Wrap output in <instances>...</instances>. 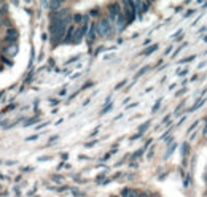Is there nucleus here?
Returning <instances> with one entry per match:
<instances>
[{
    "instance_id": "1",
    "label": "nucleus",
    "mask_w": 207,
    "mask_h": 197,
    "mask_svg": "<svg viewBox=\"0 0 207 197\" xmlns=\"http://www.w3.org/2000/svg\"><path fill=\"white\" fill-rule=\"evenodd\" d=\"M113 32H115V25L108 18H104L99 22H96V34L99 37H110Z\"/></svg>"
},
{
    "instance_id": "2",
    "label": "nucleus",
    "mask_w": 207,
    "mask_h": 197,
    "mask_svg": "<svg viewBox=\"0 0 207 197\" xmlns=\"http://www.w3.org/2000/svg\"><path fill=\"white\" fill-rule=\"evenodd\" d=\"M113 25H115V30H116V32H123L124 29H126L128 21H126V18H124V15H123V13H120V15H118V18L115 19Z\"/></svg>"
},
{
    "instance_id": "3",
    "label": "nucleus",
    "mask_w": 207,
    "mask_h": 197,
    "mask_svg": "<svg viewBox=\"0 0 207 197\" xmlns=\"http://www.w3.org/2000/svg\"><path fill=\"white\" fill-rule=\"evenodd\" d=\"M121 13V8H120V3H112L108 5V19L115 22V19L118 18V15Z\"/></svg>"
},
{
    "instance_id": "4",
    "label": "nucleus",
    "mask_w": 207,
    "mask_h": 197,
    "mask_svg": "<svg viewBox=\"0 0 207 197\" xmlns=\"http://www.w3.org/2000/svg\"><path fill=\"white\" fill-rule=\"evenodd\" d=\"M132 8L135 11V15H142V13H147V10L150 8L148 2H132Z\"/></svg>"
},
{
    "instance_id": "5",
    "label": "nucleus",
    "mask_w": 207,
    "mask_h": 197,
    "mask_svg": "<svg viewBox=\"0 0 207 197\" xmlns=\"http://www.w3.org/2000/svg\"><path fill=\"white\" fill-rule=\"evenodd\" d=\"M139 195H140V192L134 188H124L121 191V197H139Z\"/></svg>"
},
{
    "instance_id": "6",
    "label": "nucleus",
    "mask_w": 207,
    "mask_h": 197,
    "mask_svg": "<svg viewBox=\"0 0 207 197\" xmlns=\"http://www.w3.org/2000/svg\"><path fill=\"white\" fill-rule=\"evenodd\" d=\"M86 35H88V43H92V41L96 40V22H92V24H89V29H88V32H86Z\"/></svg>"
},
{
    "instance_id": "7",
    "label": "nucleus",
    "mask_w": 207,
    "mask_h": 197,
    "mask_svg": "<svg viewBox=\"0 0 207 197\" xmlns=\"http://www.w3.org/2000/svg\"><path fill=\"white\" fill-rule=\"evenodd\" d=\"M73 32H75V27L73 25H70V27H68V29H67V32H65V37H64V41H62V43H72V41H73Z\"/></svg>"
},
{
    "instance_id": "8",
    "label": "nucleus",
    "mask_w": 207,
    "mask_h": 197,
    "mask_svg": "<svg viewBox=\"0 0 207 197\" xmlns=\"http://www.w3.org/2000/svg\"><path fill=\"white\" fill-rule=\"evenodd\" d=\"M8 43H13V41L18 40V30L16 29H8L7 30V38H5Z\"/></svg>"
},
{
    "instance_id": "9",
    "label": "nucleus",
    "mask_w": 207,
    "mask_h": 197,
    "mask_svg": "<svg viewBox=\"0 0 207 197\" xmlns=\"http://www.w3.org/2000/svg\"><path fill=\"white\" fill-rule=\"evenodd\" d=\"M158 49V45L155 43V45H151V46H148L145 51H142V56H148V54H151V53H155Z\"/></svg>"
},
{
    "instance_id": "10",
    "label": "nucleus",
    "mask_w": 207,
    "mask_h": 197,
    "mask_svg": "<svg viewBox=\"0 0 207 197\" xmlns=\"http://www.w3.org/2000/svg\"><path fill=\"white\" fill-rule=\"evenodd\" d=\"M48 7L51 8V10H61V7H62V2H48Z\"/></svg>"
},
{
    "instance_id": "11",
    "label": "nucleus",
    "mask_w": 207,
    "mask_h": 197,
    "mask_svg": "<svg viewBox=\"0 0 207 197\" xmlns=\"http://www.w3.org/2000/svg\"><path fill=\"white\" fill-rule=\"evenodd\" d=\"M204 103H205V98H199V102H196L195 105H193V107L190 108V111H195V110H198V108H199V107H202Z\"/></svg>"
},
{
    "instance_id": "12",
    "label": "nucleus",
    "mask_w": 207,
    "mask_h": 197,
    "mask_svg": "<svg viewBox=\"0 0 207 197\" xmlns=\"http://www.w3.org/2000/svg\"><path fill=\"white\" fill-rule=\"evenodd\" d=\"M7 53H8V56H15V54L18 53V46H16V45H11V46L8 48Z\"/></svg>"
},
{
    "instance_id": "13",
    "label": "nucleus",
    "mask_w": 207,
    "mask_h": 197,
    "mask_svg": "<svg viewBox=\"0 0 207 197\" xmlns=\"http://www.w3.org/2000/svg\"><path fill=\"white\" fill-rule=\"evenodd\" d=\"M175 148H177V145H175V143H172V145L169 146V149H167V153H166V156H164V158H166V159H167V158L171 156V154H172V153L175 151Z\"/></svg>"
},
{
    "instance_id": "14",
    "label": "nucleus",
    "mask_w": 207,
    "mask_h": 197,
    "mask_svg": "<svg viewBox=\"0 0 207 197\" xmlns=\"http://www.w3.org/2000/svg\"><path fill=\"white\" fill-rule=\"evenodd\" d=\"M148 126H150V122H148V121H147V122H143V124L140 126V129H139V132H137V134H140V135H142V134L148 129Z\"/></svg>"
},
{
    "instance_id": "15",
    "label": "nucleus",
    "mask_w": 207,
    "mask_h": 197,
    "mask_svg": "<svg viewBox=\"0 0 207 197\" xmlns=\"http://www.w3.org/2000/svg\"><path fill=\"white\" fill-rule=\"evenodd\" d=\"M148 68H150L148 65H145V67H142V68L139 70V72H137V75H135V78H140V76H142V75H143V73L147 72V70H148Z\"/></svg>"
},
{
    "instance_id": "16",
    "label": "nucleus",
    "mask_w": 207,
    "mask_h": 197,
    "mask_svg": "<svg viewBox=\"0 0 207 197\" xmlns=\"http://www.w3.org/2000/svg\"><path fill=\"white\" fill-rule=\"evenodd\" d=\"M196 59V56H190V57H185V59H182L178 64H188V62H191V61H195Z\"/></svg>"
},
{
    "instance_id": "17",
    "label": "nucleus",
    "mask_w": 207,
    "mask_h": 197,
    "mask_svg": "<svg viewBox=\"0 0 207 197\" xmlns=\"http://www.w3.org/2000/svg\"><path fill=\"white\" fill-rule=\"evenodd\" d=\"M159 105H161V98H158V100H156V103H155V107L153 108H151V113H155V111L159 108Z\"/></svg>"
},
{
    "instance_id": "18",
    "label": "nucleus",
    "mask_w": 207,
    "mask_h": 197,
    "mask_svg": "<svg viewBox=\"0 0 207 197\" xmlns=\"http://www.w3.org/2000/svg\"><path fill=\"white\" fill-rule=\"evenodd\" d=\"M188 73V68H183V70H177V75L178 76H185Z\"/></svg>"
},
{
    "instance_id": "19",
    "label": "nucleus",
    "mask_w": 207,
    "mask_h": 197,
    "mask_svg": "<svg viewBox=\"0 0 207 197\" xmlns=\"http://www.w3.org/2000/svg\"><path fill=\"white\" fill-rule=\"evenodd\" d=\"M72 19H73V21H75V22H77V24H78V22H81V21H83V19H85V18H83V16H81V15H75V16H73V18H72Z\"/></svg>"
},
{
    "instance_id": "20",
    "label": "nucleus",
    "mask_w": 207,
    "mask_h": 197,
    "mask_svg": "<svg viewBox=\"0 0 207 197\" xmlns=\"http://www.w3.org/2000/svg\"><path fill=\"white\" fill-rule=\"evenodd\" d=\"M112 107H113L112 103H108V105H105V107H104V110L101 111V115H105V113H107V111H108L110 108H112Z\"/></svg>"
},
{
    "instance_id": "21",
    "label": "nucleus",
    "mask_w": 207,
    "mask_h": 197,
    "mask_svg": "<svg viewBox=\"0 0 207 197\" xmlns=\"http://www.w3.org/2000/svg\"><path fill=\"white\" fill-rule=\"evenodd\" d=\"M182 34H183V30H177V32H175V34H174L172 37H174L175 40H180V38H182V37H180Z\"/></svg>"
},
{
    "instance_id": "22",
    "label": "nucleus",
    "mask_w": 207,
    "mask_h": 197,
    "mask_svg": "<svg viewBox=\"0 0 207 197\" xmlns=\"http://www.w3.org/2000/svg\"><path fill=\"white\" fill-rule=\"evenodd\" d=\"M198 124H199V121H196V122H193V124L190 126V129H188V132H191V131H195V129H196V126H198Z\"/></svg>"
},
{
    "instance_id": "23",
    "label": "nucleus",
    "mask_w": 207,
    "mask_h": 197,
    "mask_svg": "<svg viewBox=\"0 0 207 197\" xmlns=\"http://www.w3.org/2000/svg\"><path fill=\"white\" fill-rule=\"evenodd\" d=\"M185 46H186V43H183V45H182V46H178V48H177V49H175V53H174V56H177V54H178V53H180V51H182V49H183V48H185Z\"/></svg>"
},
{
    "instance_id": "24",
    "label": "nucleus",
    "mask_w": 207,
    "mask_h": 197,
    "mask_svg": "<svg viewBox=\"0 0 207 197\" xmlns=\"http://www.w3.org/2000/svg\"><path fill=\"white\" fill-rule=\"evenodd\" d=\"M195 13H196V10H188V13L185 15V18H190V16H193Z\"/></svg>"
},
{
    "instance_id": "25",
    "label": "nucleus",
    "mask_w": 207,
    "mask_h": 197,
    "mask_svg": "<svg viewBox=\"0 0 207 197\" xmlns=\"http://www.w3.org/2000/svg\"><path fill=\"white\" fill-rule=\"evenodd\" d=\"M124 84H126V80H123L121 83H118V84H116V88H115V89H121V88L124 86Z\"/></svg>"
},
{
    "instance_id": "26",
    "label": "nucleus",
    "mask_w": 207,
    "mask_h": 197,
    "mask_svg": "<svg viewBox=\"0 0 207 197\" xmlns=\"http://www.w3.org/2000/svg\"><path fill=\"white\" fill-rule=\"evenodd\" d=\"M182 149H183V156H186V153H188V143H183Z\"/></svg>"
},
{
    "instance_id": "27",
    "label": "nucleus",
    "mask_w": 207,
    "mask_h": 197,
    "mask_svg": "<svg viewBox=\"0 0 207 197\" xmlns=\"http://www.w3.org/2000/svg\"><path fill=\"white\" fill-rule=\"evenodd\" d=\"M91 15H92V16H97V15H99V10H97V8L91 10Z\"/></svg>"
},
{
    "instance_id": "28",
    "label": "nucleus",
    "mask_w": 207,
    "mask_h": 197,
    "mask_svg": "<svg viewBox=\"0 0 207 197\" xmlns=\"http://www.w3.org/2000/svg\"><path fill=\"white\" fill-rule=\"evenodd\" d=\"M186 91H188V89H186V88H183L182 91H178V92H177V95H182V94H185Z\"/></svg>"
},
{
    "instance_id": "29",
    "label": "nucleus",
    "mask_w": 207,
    "mask_h": 197,
    "mask_svg": "<svg viewBox=\"0 0 207 197\" xmlns=\"http://www.w3.org/2000/svg\"><path fill=\"white\" fill-rule=\"evenodd\" d=\"M96 143H97V140H92V142L86 143V146H92V145H96Z\"/></svg>"
},
{
    "instance_id": "30",
    "label": "nucleus",
    "mask_w": 207,
    "mask_h": 197,
    "mask_svg": "<svg viewBox=\"0 0 207 197\" xmlns=\"http://www.w3.org/2000/svg\"><path fill=\"white\" fill-rule=\"evenodd\" d=\"M59 137L58 135H54V137H51V140H49V143H53V142H56V140H58Z\"/></svg>"
},
{
    "instance_id": "31",
    "label": "nucleus",
    "mask_w": 207,
    "mask_h": 197,
    "mask_svg": "<svg viewBox=\"0 0 207 197\" xmlns=\"http://www.w3.org/2000/svg\"><path fill=\"white\" fill-rule=\"evenodd\" d=\"M140 137H142V135H140V134H135V135H134V137H132V138H131V140H137V138H140Z\"/></svg>"
},
{
    "instance_id": "32",
    "label": "nucleus",
    "mask_w": 207,
    "mask_h": 197,
    "mask_svg": "<svg viewBox=\"0 0 207 197\" xmlns=\"http://www.w3.org/2000/svg\"><path fill=\"white\" fill-rule=\"evenodd\" d=\"M37 138H38V135H32V137H29L27 140H29V142H31V140H37Z\"/></svg>"
},
{
    "instance_id": "33",
    "label": "nucleus",
    "mask_w": 207,
    "mask_h": 197,
    "mask_svg": "<svg viewBox=\"0 0 207 197\" xmlns=\"http://www.w3.org/2000/svg\"><path fill=\"white\" fill-rule=\"evenodd\" d=\"M56 103H59V100H56V98H53V100H51V105H56Z\"/></svg>"
},
{
    "instance_id": "34",
    "label": "nucleus",
    "mask_w": 207,
    "mask_h": 197,
    "mask_svg": "<svg viewBox=\"0 0 207 197\" xmlns=\"http://www.w3.org/2000/svg\"><path fill=\"white\" fill-rule=\"evenodd\" d=\"M171 49H172V46H169L167 49H166V51H164V54H169V53H171Z\"/></svg>"
},
{
    "instance_id": "35",
    "label": "nucleus",
    "mask_w": 207,
    "mask_h": 197,
    "mask_svg": "<svg viewBox=\"0 0 207 197\" xmlns=\"http://www.w3.org/2000/svg\"><path fill=\"white\" fill-rule=\"evenodd\" d=\"M205 183H207V175H205Z\"/></svg>"
},
{
    "instance_id": "36",
    "label": "nucleus",
    "mask_w": 207,
    "mask_h": 197,
    "mask_svg": "<svg viewBox=\"0 0 207 197\" xmlns=\"http://www.w3.org/2000/svg\"><path fill=\"white\" fill-rule=\"evenodd\" d=\"M112 197H116V195H112Z\"/></svg>"
}]
</instances>
